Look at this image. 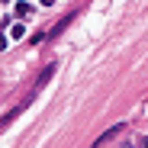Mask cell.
Masks as SVG:
<instances>
[{
  "label": "cell",
  "instance_id": "cell-6",
  "mask_svg": "<svg viewBox=\"0 0 148 148\" xmlns=\"http://www.w3.org/2000/svg\"><path fill=\"white\" fill-rule=\"evenodd\" d=\"M3 3H10V0H3Z\"/></svg>",
  "mask_w": 148,
  "mask_h": 148
},
{
  "label": "cell",
  "instance_id": "cell-5",
  "mask_svg": "<svg viewBox=\"0 0 148 148\" xmlns=\"http://www.w3.org/2000/svg\"><path fill=\"white\" fill-rule=\"evenodd\" d=\"M145 148H148V135H145Z\"/></svg>",
  "mask_w": 148,
  "mask_h": 148
},
{
  "label": "cell",
  "instance_id": "cell-4",
  "mask_svg": "<svg viewBox=\"0 0 148 148\" xmlns=\"http://www.w3.org/2000/svg\"><path fill=\"white\" fill-rule=\"evenodd\" d=\"M58 3V0H42V7H55Z\"/></svg>",
  "mask_w": 148,
  "mask_h": 148
},
{
  "label": "cell",
  "instance_id": "cell-3",
  "mask_svg": "<svg viewBox=\"0 0 148 148\" xmlns=\"http://www.w3.org/2000/svg\"><path fill=\"white\" fill-rule=\"evenodd\" d=\"M32 13V7L26 3V0H23V3H16V16H29Z\"/></svg>",
  "mask_w": 148,
  "mask_h": 148
},
{
  "label": "cell",
  "instance_id": "cell-2",
  "mask_svg": "<svg viewBox=\"0 0 148 148\" xmlns=\"http://www.w3.org/2000/svg\"><path fill=\"white\" fill-rule=\"evenodd\" d=\"M52 74H55V64H48V68H45V71L39 74V81H36V87H42V84H45L48 77H52Z\"/></svg>",
  "mask_w": 148,
  "mask_h": 148
},
{
  "label": "cell",
  "instance_id": "cell-1",
  "mask_svg": "<svg viewBox=\"0 0 148 148\" xmlns=\"http://www.w3.org/2000/svg\"><path fill=\"white\" fill-rule=\"evenodd\" d=\"M126 132V122H119V126H113V129H106L100 138H97V145H103V142H110V138H116V135H122Z\"/></svg>",
  "mask_w": 148,
  "mask_h": 148
}]
</instances>
